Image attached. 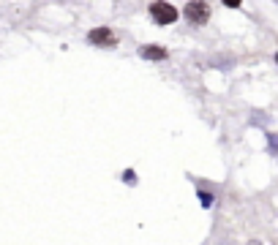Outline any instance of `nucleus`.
Returning a JSON list of instances; mask_svg holds the SVG:
<instances>
[{"mask_svg":"<svg viewBox=\"0 0 278 245\" xmlns=\"http://www.w3.org/2000/svg\"><path fill=\"white\" fill-rule=\"evenodd\" d=\"M240 3H243V0H224V6H229V9H237Z\"/></svg>","mask_w":278,"mask_h":245,"instance_id":"nucleus-8","label":"nucleus"},{"mask_svg":"<svg viewBox=\"0 0 278 245\" xmlns=\"http://www.w3.org/2000/svg\"><path fill=\"white\" fill-rule=\"evenodd\" d=\"M150 17H153V22H158V25H172L175 19H178V9H175L172 3H166V0H155L150 6Z\"/></svg>","mask_w":278,"mask_h":245,"instance_id":"nucleus-1","label":"nucleus"},{"mask_svg":"<svg viewBox=\"0 0 278 245\" xmlns=\"http://www.w3.org/2000/svg\"><path fill=\"white\" fill-rule=\"evenodd\" d=\"M87 41L90 44H115V36H112L109 28H96V30H90Z\"/></svg>","mask_w":278,"mask_h":245,"instance_id":"nucleus-3","label":"nucleus"},{"mask_svg":"<svg viewBox=\"0 0 278 245\" xmlns=\"http://www.w3.org/2000/svg\"><path fill=\"white\" fill-rule=\"evenodd\" d=\"M267 139H270V153H275V147H278V139H275V134H267Z\"/></svg>","mask_w":278,"mask_h":245,"instance_id":"nucleus-7","label":"nucleus"},{"mask_svg":"<svg viewBox=\"0 0 278 245\" xmlns=\"http://www.w3.org/2000/svg\"><path fill=\"white\" fill-rule=\"evenodd\" d=\"M123 180H126L128 185H134V183H137V175H134V172L128 169V172H123Z\"/></svg>","mask_w":278,"mask_h":245,"instance_id":"nucleus-6","label":"nucleus"},{"mask_svg":"<svg viewBox=\"0 0 278 245\" xmlns=\"http://www.w3.org/2000/svg\"><path fill=\"white\" fill-rule=\"evenodd\" d=\"M199 199H202V207H210V204H213V196L205 194V191H199Z\"/></svg>","mask_w":278,"mask_h":245,"instance_id":"nucleus-5","label":"nucleus"},{"mask_svg":"<svg viewBox=\"0 0 278 245\" xmlns=\"http://www.w3.org/2000/svg\"><path fill=\"white\" fill-rule=\"evenodd\" d=\"M139 55L145 57V60H164L166 49H164V46H158V44H147V46H142V49H139Z\"/></svg>","mask_w":278,"mask_h":245,"instance_id":"nucleus-4","label":"nucleus"},{"mask_svg":"<svg viewBox=\"0 0 278 245\" xmlns=\"http://www.w3.org/2000/svg\"><path fill=\"white\" fill-rule=\"evenodd\" d=\"M248 245H262V242H248Z\"/></svg>","mask_w":278,"mask_h":245,"instance_id":"nucleus-9","label":"nucleus"},{"mask_svg":"<svg viewBox=\"0 0 278 245\" xmlns=\"http://www.w3.org/2000/svg\"><path fill=\"white\" fill-rule=\"evenodd\" d=\"M183 14H186V19L191 25H205L207 19H210V6L205 3V0H191V3L186 6V11H183Z\"/></svg>","mask_w":278,"mask_h":245,"instance_id":"nucleus-2","label":"nucleus"}]
</instances>
